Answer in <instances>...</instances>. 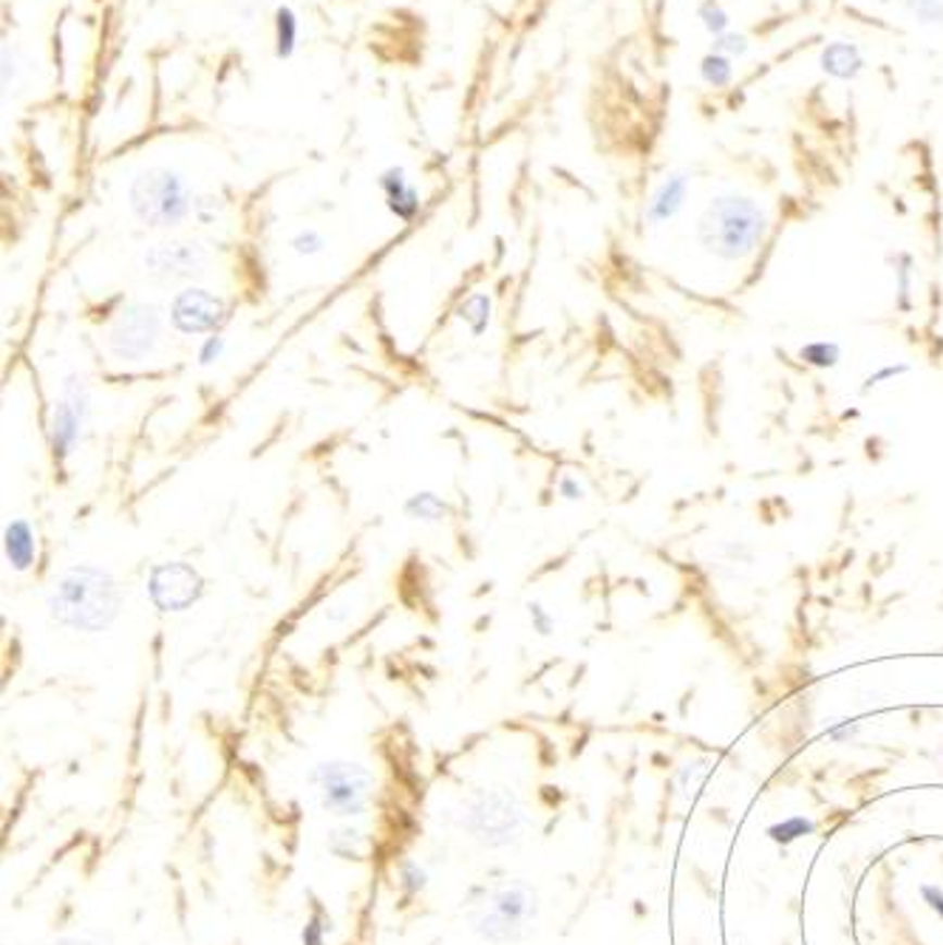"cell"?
Listing matches in <instances>:
<instances>
[{"label":"cell","mask_w":943,"mask_h":945,"mask_svg":"<svg viewBox=\"0 0 943 945\" xmlns=\"http://www.w3.org/2000/svg\"><path fill=\"white\" fill-rule=\"evenodd\" d=\"M49 612L63 629L102 634L123 612V589L109 569L97 564H74L51 583Z\"/></svg>","instance_id":"1"},{"label":"cell","mask_w":943,"mask_h":945,"mask_svg":"<svg viewBox=\"0 0 943 945\" xmlns=\"http://www.w3.org/2000/svg\"><path fill=\"white\" fill-rule=\"evenodd\" d=\"M768 232V210L751 196L722 193L708 201L697 222L700 247L722 261L751 259Z\"/></svg>","instance_id":"2"},{"label":"cell","mask_w":943,"mask_h":945,"mask_svg":"<svg viewBox=\"0 0 943 945\" xmlns=\"http://www.w3.org/2000/svg\"><path fill=\"white\" fill-rule=\"evenodd\" d=\"M196 199L193 187L179 171L165 165H153L139 171L128 185V207L142 227L148 229H176L193 218Z\"/></svg>","instance_id":"3"},{"label":"cell","mask_w":943,"mask_h":945,"mask_svg":"<svg viewBox=\"0 0 943 945\" xmlns=\"http://www.w3.org/2000/svg\"><path fill=\"white\" fill-rule=\"evenodd\" d=\"M539 917V897L530 883L513 881L499 886L476 909L474 931L490 943H516L533 931Z\"/></svg>","instance_id":"4"},{"label":"cell","mask_w":943,"mask_h":945,"mask_svg":"<svg viewBox=\"0 0 943 945\" xmlns=\"http://www.w3.org/2000/svg\"><path fill=\"white\" fill-rule=\"evenodd\" d=\"M317 804L338 818L363 816L372 802L375 776L366 765L352 759H329L312 773Z\"/></svg>","instance_id":"5"},{"label":"cell","mask_w":943,"mask_h":945,"mask_svg":"<svg viewBox=\"0 0 943 945\" xmlns=\"http://www.w3.org/2000/svg\"><path fill=\"white\" fill-rule=\"evenodd\" d=\"M462 827L485 846H507L521 835L525 812L516 795L502 788L476 790L462 807Z\"/></svg>","instance_id":"6"},{"label":"cell","mask_w":943,"mask_h":945,"mask_svg":"<svg viewBox=\"0 0 943 945\" xmlns=\"http://www.w3.org/2000/svg\"><path fill=\"white\" fill-rule=\"evenodd\" d=\"M88 414H91V396H88L86 377L79 371L65 374L49 414V444L60 465H65L79 451L86 437Z\"/></svg>","instance_id":"7"},{"label":"cell","mask_w":943,"mask_h":945,"mask_svg":"<svg viewBox=\"0 0 943 945\" xmlns=\"http://www.w3.org/2000/svg\"><path fill=\"white\" fill-rule=\"evenodd\" d=\"M162 337V315L153 303H125L105 331V349L116 363H142L156 351Z\"/></svg>","instance_id":"8"},{"label":"cell","mask_w":943,"mask_h":945,"mask_svg":"<svg viewBox=\"0 0 943 945\" xmlns=\"http://www.w3.org/2000/svg\"><path fill=\"white\" fill-rule=\"evenodd\" d=\"M148 601L165 615L193 609L204 597V578L188 560H165L156 564L144 580Z\"/></svg>","instance_id":"9"},{"label":"cell","mask_w":943,"mask_h":945,"mask_svg":"<svg viewBox=\"0 0 943 945\" xmlns=\"http://www.w3.org/2000/svg\"><path fill=\"white\" fill-rule=\"evenodd\" d=\"M227 317H230L227 301L204 287H185L174 294V301L167 306V320L185 337L216 335Z\"/></svg>","instance_id":"10"},{"label":"cell","mask_w":943,"mask_h":945,"mask_svg":"<svg viewBox=\"0 0 943 945\" xmlns=\"http://www.w3.org/2000/svg\"><path fill=\"white\" fill-rule=\"evenodd\" d=\"M204 266H208V250L190 238L159 241L142 252L144 275L159 280V284L193 280L204 273Z\"/></svg>","instance_id":"11"},{"label":"cell","mask_w":943,"mask_h":945,"mask_svg":"<svg viewBox=\"0 0 943 945\" xmlns=\"http://www.w3.org/2000/svg\"><path fill=\"white\" fill-rule=\"evenodd\" d=\"M377 187H380L382 204H386V210L394 215L397 222L411 224L417 218L419 210H423V201H419V190L414 187V181H411V176L403 167H386L380 173V179H377Z\"/></svg>","instance_id":"12"},{"label":"cell","mask_w":943,"mask_h":945,"mask_svg":"<svg viewBox=\"0 0 943 945\" xmlns=\"http://www.w3.org/2000/svg\"><path fill=\"white\" fill-rule=\"evenodd\" d=\"M689 193H692V173L671 171L669 176H663V181L655 187V193H652L646 204V222L652 227L671 222L683 210Z\"/></svg>","instance_id":"13"},{"label":"cell","mask_w":943,"mask_h":945,"mask_svg":"<svg viewBox=\"0 0 943 945\" xmlns=\"http://www.w3.org/2000/svg\"><path fill=\"white\" fill-rule=\"evenodd\" d=\"M819 68L825 77L835 79V83H856L865 74L867 58L862 46L853 40H830L819 51Z\"/></svg>","instance_id":"14"},{"label":"cell","mask_w":943,"mask_h":945,"mask_svg":"<svg viewBox=\"0 0 943 945\" xmlns=\"http://www.w3.org/2000/svg\"><path fill=\"white\" fill-rule=\"evenodd\" d=\"M3 558L9 569L17 575H26L37 560V536L29 518H12L3 527Z\"/></svg>","instance_id":"15"},{"label":"cell","mask_w":943,"mask_h":945,"mask_svg":"<svg viewBox=\"0 0 943 945\" xmlns=\"http://www.w3.org/2000/svg\"><path fill=\"white\" fill-rule=\"evenodd\" d=\"M301 46V17L292 7L281 3L273 15V49L275 60H292Z\"/></svg>","instance_id":"16"},{"label":"cell","mask_w":943,"mask_h":945,"mask_svg":"<svg viewBox=\"0 0 943 945\" xmlns=\"http://www.w3.org/2000/svg\"><path fill=\"white\" fill-rule=\"evenodd\" d=\"M456 317L470 337H482L493 323V298L488 292H470L468 298H462Z\"/></svg>","instance_id":"17"},{"label":"cell","mask_w":943,"mask_h":945,"mask_svg":"<svg viewBox=\"0 0 943 945\" xmlns=\"http://www.w3.org/2000/svg\"><path fill=\"white\" fill-rule=\"evenodd\" d=\"M448 504L440 493L433 490H417L403 502V516L419 524H442L448 518Z\"/></svg>","instance_id":"18"},{"label":"cell","mask_w":943,"mask_h":945,"mask_svg":"<svg viewBox=\"0 0 943 945\" xmlns=\"http://www.w3.org/2000/svg\"><path fill=\"white\" fill-rule=\"evenodd\" d=\"M697 74L708 88H728L737 77L734 60L722 58L717 51H706L697 63Z\"/></svg>","instance_id":"19"},{"label":"cell","mask_w":943,"mask_h":945,"mask_svg":"<svg viewBox=\"0 0 943 945\" xmlns=\"http://www.w3.org/2000/svg\"><path fill=\"white\" fill-rule=\"evenodd\" d=\"M907 17L923 29L943 32V0H901Z\"/></svg>","instance_id":"20"},{"label":"cell","mask_w":943,"mask_h":945,"mask_svg":"<svg viewBox=\"0 0 943 945\" xmlns=\"http://www.w3.org/2000/svg\"><path fill=\"white\" fill-rule=\"evenodd\" d=\"M329 846L331 853L343 860H363V855H366V839H363V832L354 830V827H340V830L331 832Z\"/></svg>","instance_id":"21"},{"label":"cell","mask_w":943,"mask_h":945,"mask_svg":"<svg viewBox=\"0 0 943 945\" xmlns=\"http://www.w3.org/2000/svg\"><path fill=\"white\" fill-rule=\"evenodd\" d=\"M697 21L700 26L714 37L726 35V32H731V15H728V9L722 7L720 0H706V3H700L697 9Z\"/></svg>","instance_id":"22"},{"label":"cell","mask_w":943,"mask_h":945,"mask_svg":"<svg viewBox=\"0 0 943 945\" xmlns=\"http://www.w3.org/2000/svg\"><path fill=\"white\" fill-rule=\"evenodd\" d=\"M289 250L301 255V259H315L326 250V236L315 227H301L296 236L289 238Z\"/></svg>","instance_id":"23"},{"label":"cell","mask_w":943,"mask_h":945,"mask_svg":"<svg viewBox=\"0 0 943 945\" xmlns=\"http://www.w3.org/2000/svg\"><path fill=\"white\" fill-rule=\"evenodd\" d=\"M708 51H717V54H722V58L728 60H742L745 54L751 51V40L742 32H726V35L714 37L712 40V49Z\"/></svg>","instance_id":"24"},{"label":"cell","mask_w":943,"mask_h":945,"mask_svg":"<svg viewBox=\"0 0 943 945\" xmlns=\"http://www.w3.org/2000/svg\"><path fill=\"white\" fill-rule=\"evenodd\" d=\"M802 360L816 368H833L842 360V349L835 343H828V340H819V343H810L802 349Z\"/></svg>","instance_id":"25"},{"label":"cell","mask_w":943,"mask_h":945,"mask_svg":"<svg viewBox=\"0 0 943 945\" xmlns=\"http://www.w3.org/2000/svg\"><path fill=\"white\" fill-rule=\"evenodd\" d=\"M17 74H21L17 49L12 43H3V49H0V86H3V93H7V97L15 91Z\"/></svg>","instance_id":"26"},{"label":"cell","mask_w":943,"mask_h":945,"mask_svg":"<svg viewBox=\"0 0 943 945\" xmlns=\"http://www.w3.org/2000/svg\"><path fill=\"white\" fill-rule=\"evenodd\" d=\"M224 351H227V340L222 337V331H216V335L202 337L199 351H196V360H199V366L202 368H210L216 366L218 360H224Z\"/></svg>","instance_id":"27"},{"label":"cell","mask_w":943,"mask_h":945,"mask_svg":"<svg viewBox=\"0 0 943 945\" xmlns=\"http://www.w3.org/2000/svg\"><path fill=\"white\" fill-rule=\"evenodd\" d=\"M527 617H530V626H533V631L541 634V638H550L555 631V617L539 601L527 603Z\"/></svg>","instance_id":"28"},{"label":"cell","mask_w":943,"mask_h":945,"mask_svg":"<svg viewBox=\"0 0 943 945\" xmlns=\"http://www.w3.org/2000/svg\"><path fill=\"white\" fill-rule=\"evenodd\" d=\"M810 830H814V823L810 821H805V818H791V821L774 827V830H770V835H774L777 841H793Z\"/></svg>","instance_id":"29"},{"label":"cell","mask_w":943,"mask_h":945,"mask_svg":"<svg viewBox=\"0 0 943 945\" xmlns=\"http://www.w3.org/2000/svg\"><path fill=\"white\" fill-rule=\"evenodd\" d=\"M558 495H562L564 502H581L583 495H587V490H583V484L576 479V476H562V479H558Z\"/></svg>","instance_id":"30"},{"label":"cell","mask_w":943,"mask_h":945,"mask_svg":"<svg viewBox=\"0 0 943 945\" xmlns=\"http://www.w3.org/2000/svg\"><path fill=\"white\" fill-rule=\"evenodd\" d=\"M856 733H858V724L850 722V719H842V722H833L828 728V736L833 739V742H839V745H842V742H850V739L856 736Z\"/></svg>","instance_id":"31"},{"label":"cell","mask_w":943,"mask_h":945,"mask_svg":"<svg viewBox=\"0 0 943 945\" xmlns=\"http://www.w3.org/2000/svg\"><path fill=\"white\" fill-rule=\"evenodd\" d=\"M51 945H97V943H91V940H86V937H60V940H54Z\"/></svg>","instance_id":"32"}]
</instances>
